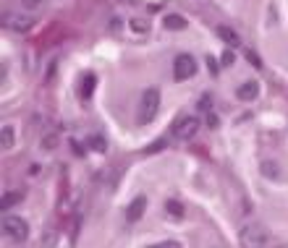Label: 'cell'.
Listing matches in <instances>:
<instances>
[{
  "label": "cell",
  "instance_id": "obj_6",
  "mask_svg": "<svg viewBox=\"0 0 288 248\" xmlns=\"http://www.w3.org/2000/svg\"><path fill=\"white\" fill-rule=\"evenodd\" d=\"M144 209H147V199L136 196L131 204H128V209H126V222H139L142 214H144Z\"/></svg>",
  "mask_w": 288,
  "mask_h": 248
},
{
  "label": "cell",
  "instance_id": "obj_22",
  "mask_svg": "<svg viewBox=\"0 0 288 248\" xmlns=\"http://www.w3.org/2000/svg\"><path fill=\"white\" fill-rule=\"evenodd\" d=\"M218 123H220V121H218V115H215V113H210V115H207V125H210V128H218Z\"/></svg>",
  "mask_w": 288,
  "mask_h": 248
},
{
  "label": "cell",
  "instance_id": "obj_16",
  "mask_svg": "<svg viewBox=\"0 0 288 248\" xmlns=\"http://www.w3.org/2000/svg\"><path fill=\"white\" fill-rule=\"evenodd\" d=\"M147 29H150V24H147L144 18H131V32H136V34H144Z\"/></svg>",
  "mask_w": 288,
  "mask_h": 248
},
{
  "label": "cell",
  "instance_id": "obj_23",
  "mask_svg": "<svg viewBox=\"0 0 288 248\" xmlns=\"http://www.w3.org/2000/svg\"><path fill=\"white\" fill-rule=\"evenodd\" d=\"M230 63H233V52H226L223 55V66H230Z\"/></svg>",
  "mask_w": 288,
  "mask_h": 248
},
{
  "label": "cell",
  "instance_id": "obj_3",
  "mask_svg": "<svg viewBox=\"0 0 288 248\" xmlns=\"http://www.w3.org/2000/svg\"><path fill=\"white\" fill-rule=\"evenodd\" d=\"M3 233L8 238H13L16 243L26 241V235H29V225H26V219L16 217V214H5L3 217Z\"/></svg>",
  "mask_w": 288,
  "mask_h": 248
},
{
  "label": "cell",
  "instance_id": "obj_2",
  "mask_svg": "<svg viewBox=\"0 0 288 248\" xmlns=\"http://www.w3.org/2000/svg\"><path fill=\"white\" fill-rule=\"evenodd\" d=\"M157 110H160V91L157 89H147L142 99H139V110H136V123H152L155 121V115H157Z\"/></svg>",
  "mask_w": 288,
  "mask_h": 248
},
{
  "label": "cell",
  "instance_id": "obj_17",
  "mask_svg": "<svg viewBox=\"0 0 288 248\" xmlns=\"http://www.w3.org/2000/svg\"><path fill=\"white\" fill-rule=\"evenodd\" d=\"M262 172H265V175H270V178H281V167H275V162H265Z\"/></svg>",
  "mask_w": 288,
  "mask_h": 248
},
{
  "label": "cell",
  "instance_id": "obj_18",
  "mask_svg": "<svg viewBox=\"0 0 288 248\" xmlns=\"http://www.w3.org/2000/svg\"><path fill=\"white\" fill-rule=\"evenodd\" d=\"M24 11H40V8L45 5V0H21Z\"/></svg>",
  "mask_w": 288,
  "mask_h": 248
},
{
  "label": "cell",
  "instance_id": "obj_7",
  "mask_svg": "<svg viewBox=\"0 0 288 248\" xmlns=\"http://www.w3.org/2000/svg\"><path fill=\"white\" fill-rule=\"evenodd\" d=\"M32 24H34V21H32L29 16H18V13L5 16V26H8V29H13V32H29Z\"/></svg>",
  "mask_w": 288,
  "mask_h": 248
},
{
  "label": "cell",
  "instance_id": "obj_5",
  "mask_svg": "<svg viewBox=\"0 0 288 248\" xmlns=\"http://www.w3.org/2000/svg\"><path fill=\"white\" fill-rule=\"evenodd\" d=\"M194 73H197V60H194L191 55H178V58L173 60V76L178 81L191 79Z\"/></svg>",
  "mask_w": 288,
  "mask_h": 248
},
{
  "label": "cell",
  "instance_id": "obj_21",
  "mask_svg": "<svg viewBox=\"0 0 288 248\" xmlns=\"http://www.w3.org/2000/svg\"><path fill=\"white\" fill-rule=\"evenodd\" d=\"M150 248H181V243H175V241H163V243H155Z\"/></svg>",
  "mask_w": 288,
  "mask_h": 248
},
{
  "label": "cell",
  "instance_id": "obj_15",
  "mask_svg": "<svg viewBox=\"0 0 288 248\" xmlns=\"http://www.w3.org/2000/svg\"><path fill=\"white\" fill-rule=\"evenodd\" d=\"M55 146H58V133H45L42 136V149H55Z\"/></svg>",
  "mask_w": 288,
  "mask_h": 248
},
{
  "label": "cell",
  "instance_id": "obj_1",
  "mask_svg": "<svg viewBox=\"0 0 288 248\" xmlns=\"http://www.w3.org/2000/svg\"><path fill=\"white\" fill-rule=\"evenodd\" d=\"M238 241L244 248H273V233L267 230L265 225H246L241 227V235Z\"/></svg>",
  "mask_w": 288,
  "mask_h": 248
},
{
  "label": "cell",
  "instance_id": "obj_10",
  "mask_svg": "<svg viewBox=\"0 0 288 248\" xmlns=\"http://www.w3.org/2000/svg\"><path fill=\"white\" fill-rule=\"evenodd\" d=\"M165 29H173V32H181V29H186V18L178 16V13H168L165 16Z\"/></svg>",
  "mask_w": 288,
  "mask_h": 248
},
{
  "label": "cell",
  "instance_id": "obj_20",
  "mask_svg": "<svg viewBox=\"0 0 288 248\" xmlns=\"http://www.w3.org/2000/svg\"><path fill=\"white\" fill-rule=\"evenodd\" d=\"M89 144H92V149H95V152H105V144H102V139H100V136H95V139H89Z\"/></svg>",
  "mask_w": 288,
  "mask_h": 248
},
{
  "label": "cell",
  "instance_id": "obj_9",
  "mask_svg": "<svg viewBox=\"0 0 288 248\" xmlns=\"http://www.w3.org/2000/svg\"><path fill=\"white\" fill-rule=\"evenodd\" d=\"M215 32H218V37H220V40H223V42L228 44V47H238V44H241L238 34H236L233 29H230V26H218Z\"/></svg>",
  "mask_w": 288,
  "mask_h": 248
},
{
  "label": "cell",
  "instance_id": "obj_11",
  "mask_svg": "<svg viewBox=\"0 0 288 248\" xmlns=\"http://www.w3.org/2000/svg\"><path fill=\"white\" fill-rule=\"evenodd\" d=\"M92 91H95V76L89 73V76L81 79V91H79V94H81V99H89Z\"/></svg>",
  "mask_w": 288,
  "mask_h": 248
},
{
  "label": "cell",
  "instance_id": "obj_4",
  "mask_svg": "<svg viewBox=\"0 0 288 248\" xmlns=\"http://www.w3.org/2000/svg\"><path fill=\"white\" fill-rule=\"evenodd\" d=\"M197 131H199V118L197 115H181L178 121L173 123V139H178V141L194 139Z\"/></svg>",
  "mask_w": 288,
  "mask_h": 248
},
{
  "label": "cell",
  "instance_id": "obj_12",
  "mask_svg": "<svg viewBox=\"0 0 288 248\" xmlns=\"http://www.w3.org/2000/svg\"><path fill=\"white\" fill-rule=\"evenodd\" d=\"M165 212H168L171 217H183V204H181V201H175V199H171L168 204H165Z\"/></svg>",
  "mask_w": 288,
  "mask_h": 248
},
{
  "label": "cell",
  "instance_id": "obj_14",
  "mask_svg": "<svg viewBox=\"0 0 288 248\" xmlns=\"http://www.w3.org/2000/svg\"><path fill=\"white\" fill-rule=\"evenodd\" d=\"M18 201H21V194H3V199H0V207L11 209L13 204H18Z\"/></svg>",
  "mask_w": 288,
  "mask_h": 248
},
{
  "label": "cell",
  "instance_id": "obj_19",
  "mask_svg": "<svg viewBox=\"0 0 288 248\" xmlns=\"http://www.w3.org/2000/svg\"><path fill=\"white\" fill-rule=\"evenodd\" d=\"M55 241H58V235H55V233H45V238H42V248H53L55 246Z\"/></svg>",
  "mask_w": 288,
  "mask_h": 248
},
{
  "label": "cell",
  "instance_id": "obj_8",
  "mask_svg": "<svg viewBox=\"0 0 288 248\" xmlns=\"http://www.w3.org/2000/svg\"><path fill=\"white\" fill-rule=\"evenodd\" d=\"M257 94H259L257 81H244V84L236 89V97L241 99V102H252V99H257Z\"/></svg>",
  "mask_w": 288,
  "mask_h": 248
},
{
  "label": "cell",
  "instance_id": "obj_24",
  "mask_svg": "<svg viewBox=\"0 0 288 248\" xmlns=\"http://www.w3.org/2000/svg\"><path fill=\"white\" fill-rule=\"evenodd\" d=\"M199 107L204 110V113H207V110H210V97H202V102H199Z\"/></svg>",
  "mask_w": 288,
  "mask_h": 248
},
{
  "label": "cell",
  "instance_id": "obj_13",
  "mask_svg": "<svg viewBox=\"0 0 288 248\" xmlns=\"http://www.w3.org/2000/svg\"><path fill=\"white\" fill-rule=\"evenodd\" d=\"M0 144H3V149L13 146V128L11 125H3V131H0Z\"/></svg>",
  "mask_w": 288,
  "mask_h": 248
}]
</instances>
